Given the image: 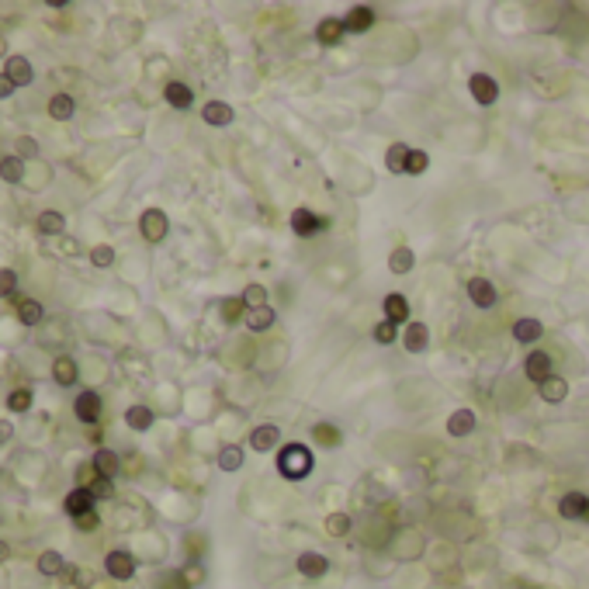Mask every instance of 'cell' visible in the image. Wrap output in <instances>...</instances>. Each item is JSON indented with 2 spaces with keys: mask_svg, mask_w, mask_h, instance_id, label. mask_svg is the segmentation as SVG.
Masks as SVG:
<instances>
[{
  "mask_svg": "<svg viewBox=\"0 0 589 589\" xmlns=\"http://www.w3.org/2000/svg\"><path fill=\"white\" fill-rule=\"evenodd\" d=\"M468 298H472V305H479V308H492V305H495V288H492V281H486V278H472V281H468Z\"/></svg>",
  "mask_w": 589,
  "mask_h": 589,
  "instance_id": "obj_10",
  "label": "cell"
},
{
  "mask_svg": "<svg viewBox=\"0 0 589 589\" xmlns=\"http://www.w3.org/2000/svg\"><path fill=\"white\" fill-rule=\"evenodd\" d=\"M91 465L98 468V475H104V479H111L118 468H121V458L114 454V451H107V447H100L98 454L91 458Z\"/></svg>",
  "mask_w": 589,
  "mask_h": 589,
  "instance_id": "obj_21",
  "label": "cell"
},
{
  "mask_svg": "<svg viewBox=\"0 0 589 589\" xmlns=\"http://www.w3.org/2000/svg\"><path fill=\"white\" fill-rule=\"evenodd\" d=\"M7 409L10 412H28L31 409V392L28 389H14V392L7 395Z\"/></svg>",
  "mask_w": 589,
  "mask_h": 589,
  "instance_id": "obj_37",
  "label": "cell"
},
{
  "mask_svg": "<svg viewBox=\"0 0 589 589\" xmlns=\"http://www.w3.org/2000/svg\"><path fill=\"white\" fill-rule=\"evenodd\" d=\"M14 288H17V274L14 271H0V298H7V294H14Z\"/></svg>",
  "mask_w": 589,
  "mask_h": 589,
  "instance_id": "obj_44",
  "label": "cell"
},
{
  "mask_svg": "<svg viewBox=\"0 0 589 589\" xmlns=\"http://www.w3.org/2000/svg\"><path fill=\"white\" fill-rule=\"evenodd\" d=\"M409 153H412V149H405L402 142H392V146H389V153H385V167H389L392 174H405Z\"/></svg>",
  "mask_w": 589,
  "mask_h": 589,
  "instance_id": "obj_25",
  "label": "cell"
},
{
  "mask_svg": "<svg viewBox=\"0 0 589 589\" xmlns=\"http://www.w3.org/2000/svg\"><path fill=\"white\" fill-rule=\"evenodd\" d=\"M312 437H315V444H322V447H340V444H343V433H340L333 423H315Z\"/></svg>",
  "mask_w": 589,
  "mask_h": 589,
  "instance_id": "obj_26",
  "label": "cell"
},
{
  "mask_svg": "<svg viewBox=\"0 0 589 589\" xmlns=\"http://www.w3.org/2000/svg\"><path fill=\"white\" fill-rule=\"evenodd\" d=\"M201 118H204L208 125H218V128H222V125L232 121V107H229L225 100H208V104L201 107Z\"/></svg>",
  "mask_w": 589,
  "mask_h": 589,
  "instance_id": "obj_17",
  "label": "cell"
},
{
  "mask_svg": "<svg viewBox=\"0 0 589 589\" xmlns=\"http://www.w3.org/2000/svg\"><path fill=\"white\" fill-rule=\"evenodd\" d=\"M343 35H347V24H343L340 17H322L319 28H315V38H319V45H326V49L340 45Z\"/></svg>",
  "mask_w": 589,
  "mask_h": 589,
  "instance_id": "obj_8",
  "label": "cell"
},
{
  "mask_svg": "<svg viewBox=\"0 0 589 589\" xmlns=\"http://www.w3.org/2000/svg\"><path fill=\"white\" fill-rule=\"evenodd\" d=\"M125 423H128L132 430H149V426H153V409H149V405H132V409L125 412Z\"/></svg>",
  "mask_w": 589,
  "mask_h": 589,
  "instance_id": "obj_30",
  "label": "cell"
},
{
  "mask_svg": "<svg viewBox=\"0 0 589 589\" xmlns=\"http://www.w3.org/2000/svg\"><path fill=\"white\" fill-rule=\"evenodd\" d=\"M160 589H191V586H188V579H184V576H177V572H174V576H170V579H167Z\"/></svg>",
  "mask_w": 589,
  "mask_h": 589,
  "instance_id": "obj_46",
  "label": "cell"
},
{
  "mask_svg": "<svg viewBox=\"0 0 589 589\" xmlns=\"http://www.w3.org/2000/svg\"><path fill=\"white\" fill-rule=\"evenodd\" d=\"M382 308H385V319H389V322H395V326L409 319V301H405L402 294H395V292H392V294H385Z\"/></svg>",
  "mask_w": 589,
  "mask_h": 589,
  "instance_id": "obj_19",
  "label": "cell"
},
{
  "mask_svg": "<svg viewBox=\"0 0 589 589\" xmlns=\"http://www.w3.org/2000/svg\"><path fill=\"white\" fill-rule=\"evenodd\" d=\"M218 468H222V472H239V468H243V447L225 444V447L218 451Z\"/></svg>",
  "mask_w": 589,
  "mask_h": 589,
  "instance_id": "obj_27",
  "label": "cell"
},
{
  "mask_svg": "<svg viewBox=\"0 0 589 589\" xmlns=\"http://www.w3.org/2000/svg\"><path fill=\"white\" fill-rule=\"evenodd\" d=\"M468 91H472V98L479 100L482 107H489V104L499 100V84L492 80L489 73H475V77L468 80Z\"/></svg>",
  "mask_w": 589,
  "mask_h": 589,
  "instance_id": "obj_3",
  "label": "cell"
},
{
  "mask_svg": "<svg viewBox=\"0 0 589 589\" xmlns=\"http://www.w3.org/2000/svg\"><path fill=\"white\" fill-rule=\"evenodd\" d=\"M73 98L70 94H56V98L49 100V114L56 118V121H66V118H73Z\"/></svg>",
  "mask_w": 589,
  "mask_h": 589,
  "instance_id": "obj_33",
  "label": "cell"
},
{
  "mask_svg": "<svg viewBox=\"0 0 589 589\" xmlns=\"http://www.w3.org/2000/svg\"><path fill=\"white\" fill-rule=\"evenodd\" d=\"M343 24H347V31L361 35V31H368V28L375 24V10H371V7H354V10L343 17Z\"/></svg>",
  "mask_w": 589,
  "mask_h": 589,
  "instance_id": "obj_20",
  "label": "cell"
},
{
  "mask_svg": "<svg viewBox=\"0 0 589 589\" xmlns=\"http://www.w3.org/2000/svg\"><path fill=\"white\" fill-rule=\"evenodd\" d=\"M586 502H589V495H583V492H569V495H562V502H558V513H562L565 520H583V513H586Z\"/></svg>",
  "mask_w": 589,
  "mask_h": 589,
  "instance_id": "obj_16",
  "label": "cell"
},
{
  "mask_svg": "<svg viewBox=\"0 0 589 589\" xmlns=\"http://www.w3.org/2000/svg\"><path fill=\"white\" fill-rule=\"evenodd\" d=\"M430 167V156L423 153V149H412L409 153V163H405V174H423Z\"/></svg>",
  "mask_w": 589,
  "mask_h": 589,
  "instance_id": "obj_40",
  "label": "cell"
},
{
  "mask_svg": "<svg viewBox=\"0 0 589 589\" xmlns=\"http://www.w3.org/2000/svg\"><path fill=\"white\" fill-rule=\"evenodd\" d=\"M17 153H24V156H35V153H38V142L24 135V139H17Z\"/></svg>",
  "mask_w": 589,
  "mask_h": 589,
  "instance_id": "obj_45",
  "label": "cell"
},
{
  "mask_svg": "<svg viewBox=\"0 0 589 589\" xmlns=\"http://www.w3.org/2000/svg\"><path fill=\"white\" fill-rule=\"evenodd\" d=\"M322 225H326V222H322L315 211H308V208H294V211H292V232H294V236H301V239L315 236Z\"/></svg>",
  "mask_w": 589,
  "mask_h": 589,
  "instance_id": "obj_6",
  "label": "cell"
},
{
  "mask_svg": "<svg viewBox=\"0 0 589 589\" xmlns=\"http://www.w3.org/2000/svg\"><path fill=\"white\" fill-rule=\"evenodd\" d=\"M3 52H7V42H3V38H0V56H3Z\"/></svg>",
  "mask_w": 589,
  "mask_h": 589,
  "instance_id": "obj_52",
  "label": "cell"
},
{
  "mask_svg": "<svg viewBox=\"0 0 589 589\" xmlns=\"http://www.w3.org/2000/svg\"><path fill=\"white\" fill-rule=\"evenodd\" d=\"M73 405H77V416H80L84 423H98L100 419V395L98 392H80Z\"/></svg>",
  "mask_w": 589,
  "mask_h": 589,
  "instance_id": "obj_14",
  "label": "cell"
},
{
  "mask_svg": "<svg viewBox=\"0 0 589 589\" xmlns=\"http://www.w3.org/2000/svg\"><path fill=\"white\" fill-rule=\"evenodd\" d=\"M0 177H3L7 184H17V181L24 177V163H21L17 156H3V163H0Z\"/></svg>",
  "mask_w": 589,
  "mask_h": 589,
  "instance_id": "obj_34",
  "label": "cell"
},
{
  "mask_svg": "<svg viewBox=\"0 0 589 589\" xmlns=\"http://www.w3.org/2000/svg\"><path fill=\"white\" fill-rule=\"evenodd\" d=\"M184 579H188V586H191V583H201V579H204V572H201V565H191Z\"/></svg>",
  "mask_w": 589,
  "mask_h": 589,
  "instance_id": "obj_48",
  "label": "cell"
},
{
  "mask_svg": "<svg viewBox=\"0 0 589 589\" xmlns=\"http://www.w3.org/2000/svg\"><path fill=\"white\" fill-rule=\"evenodd\" d=\"M66 513L77 520V516H84V513H94V495H91V489H73L70 495H66Z\"/></svg>",
  "mask_w": 589,
  "mask_h": 589,
  "instance_id": "obj_13",
  "label": "cell"
},
{
  "mask_svg": "<svg viewBox=\"0 0 589 589\" xmlns=\"http://www.w3.org/2000/svg\"><path fill=\"white\" fill-rule=\"evenodd\" d=\"M326 530H329L333 537H343V534L350 530V516H347V513H329V516H326Z\"/></svg>",
  "mask_w": 589,
  "mask_h": 589,
  "instance_id": "obj_39",
  "label": "cell"
},
{
  "mask_svg": "<svg viewBox=\"0 0 589 589\" xmlns=\"http://www.w3.org/2000/svg\"><path fill=\"white\" fill-rule=\"evenodd\" d=\"M91 264H94V267H111V264H114V250L104 246V243L94 246V250H91Z\"/></svg>",
  "mask_w": 589,
  "mask_h": 589,
  "instance_id": "obj_42",
  "label": "cell"
},
{
  "mask_svg": "<svg viewBox=\"0 0 589 589\" xmlns=\"http://www.w3.org/2000/svg\"><path fill=\"white\" fill-rule=\"evenodd\" d=\"M395 336H398V326L389 322V319L375 326V340H378V343H395Z\"/></svg>",
  "mask_w": 589,
  "mask_h": 589,
  "instance_id": "obj_43",
  "label": "cell"
},
{
  "mask_svg": "<svg viewBox=\"0 0 589 589\" xmlns=\"http://www.w3.org/2000/svg\"><path fill=\"white\" fill-rule=\"evenodd\" d=\"M447 433H451V437H468V433H475V412H472V409L451 412V416H447Z\"/></svg>",
  "mask_w": 589,
  "mask_h": 589,
  "instance_id": "obj_12",
  "label": "cell"
},
{
  "mask_svg": "<svg viewBox=\"0 0 589 589\" xmlns=\"http://www.w3.org/2000/svg\"><path fill=\"white\" fill-rule=\"evenodd\" d=\"M430 347V329H426V322H409V329H405V350L409 354H423Z\"/></svg>",
  "mask_w": 589,
  "mask_h": 589,
  "instance_id": "obj_15",
  "label": "cell"
},
{
  "mask_svg": "<svg viewBox=\"0 0 589 589\" xmlns=\"http://www.w3.org/2000/svg\"><path fill=\"white\" fill-rule=\"evenodd\" d=\"M139 229H142V239H149V243H160V239L167 236L170 222H167V215H163L160 208H149V211H142V218H139Z\"/></svg>",
  "mask_w": 589,
  "mask_h": 589,
  "instance_id": "obj_2",
  "label": "cell"
},
{
  "mask_svg": "<svg viewBox=\"0 0 589 589\" xmlns=\"http://www.w3.org/2000/svg\"><path fill=\"white\" fill-rule=\"evenodd\" d=\"M315 468V458L305 444H285L281 454H278V472L288 479V482H301L308 472Z\"/></svg>",
  "mask_w": 589,
  "mask_h": 589,
  "instance_id": "obj_1",
  "label": "cell"
},
{
  "mask_svg": "<svg viewBox=\"0 0 589 589\" xmlns=\"http://www.w3.org/2000/svg\"><path fill=\"white\" fill-rule=\"evenodd\" d=\"M10 433H14V426H10L7 419H0V444H7V440H10Z\"/></svg>",
  "mask_w": 589,
  "mask_h": 589,
  "instance_id": "obj_50",
  "label": "cell"
},
{
  "mask_svg": "<svg viewBox=\"0 0 589 589\" xmlns=\"http://www.w3.org/2000/svg\"><path fill=\"white\" fill-rule=\"evenodd\" d=\"M38 572H42V576H59V572H66L63 555H59V551H42V555H38Z\"/></svg>",
  "mask_w": 589,
  "mask_h": 589,
  "instance_id": "obj_32",
  "label": "cell"
},
{
  "mask_svg": "<svg viewBox=\"0 0 589 589\" xmlns=\"http://www.w3.org/2000/svg\"><path fill=\"white\" fill-rule=\"evenodd\" d=\"M583 520H586V523H589V502H586V513H583Z\"/></svg>",
  "mask_w": 589,
  "mask_h": 589,
  "instance_id": "obj_53",
  "label": "cell"
},
{
  "mask_svg": "<svg viewBox=\"0 0 589 589\" xmlns=\"http://www.w3.org/2000/svg\"><path fill=\"white\" fill-rule=\"evenodd\" d=\"M163 98H167V104H174V107H191L195 94H191V87H184V84L170 80V84L163 87Z\"/></svg>",
  "mask_w": 589,
  "mask_h": 589,
  "instance_id": "obj_23",
  "label": "cell"
},
{
  "mask_svg": "<svg viewBox=\"0 0 589 589\" xmlns=\"http://www.w3.org/2000/svg\"><path fill=\"white\" fill-rule=\"evenodd\" d=\"M412 264H416V253L409 246H395L392 253H389V267H392L395 274H409Z\"/></svg>",
  "mask_w": 589,
  "mask_h": 589,
  "instance_id": "obj_24",
  "label": "cell"
},
{
  "mask_svg": "<svg viewBox=\"0 0 589 589\" xmlns=\"http://www.w3.org/2000/svg\"><path fill=\"white\" fill-rule=\"evenodd\" d=\"M3 73L14 80V87H28V84H31V77H35V73H31V63H28L24 56H10V59H7V66H3Z\"/></svg>",
  "mask_w": 589,
  "mask_h": 589,
  "instance_id": "obj_11",
  "label": "cell"
},
{
  "mask_svg": "<svg viewBox=\"0 0 589 589\" xmlns=\"http://www.w3.org/2000/svg\"><path fill=\"white\" fill-rule=\"evenodd\" d=\"M523 371H527V378L530 382H548L551 378V354H544V350H530L527 354V361H523Z\"/></svg>",
  "mask_w": 589,
  "mask_h": 589,
  "instance_id": "obj_5",
  "label": "cell"
},
{
  "mask_svg": "<svg viewBox=\"0 0 589 589\" xmlns=\"http://www.w3.org/2000/svg\"><path fill=\"white\" fill-rule=\"evenodd\" d=\"M10 91H14V80H10L7 73H0V98H7Z\"/></svg>",
  "mask_w": 589,
  "mask_h": 589,
  "instance_id": "obj_49",
  "label": "cell"
},
{
  "mask_svg": "<svg viewBox=\"0 0 589 589\" xmlns=\"http://www.w3.org/2000/svg\"><path fill=\"white\" fill-rule=\"evenodd\" d=\"M541 333H544V326H541L537 319H520V322L513 326L516 343H537V340H541Z\"/></svg>",
  "mask_w": 589,
  "mask_h": 589,
  "instance_id": "obj_22",
  "label": "cell"
},
{
  "mask_svg": "<svg viewBox=\"0 0 589 589\" xmlns=\"http://www.w3.org/2000/svg\"><path fill=\"white\" fill-rule=\"evenodd\" d=\"M281 444V430L274 426V423H260V426H253V433H250V447L253 451H274Z\"/></svg>",
  "mask_w": 589,
  "mask_h": 589,
  "instance_id": "obj_7",
  "label": "cell"
},
{
  "mask_svg": "<svg viewBox=\"0 0 589 589\" xmlns=\"http://www.w3.org/2000/svg\"><path fill=\"white\" fill-rule=\"evenodd\" d=\"M52 378H56L59 385H73V382H77V364H73V357H59V361L52 364Z\"/></svg>",
  "mask_w": 589,
  "mask_h": 589,
  "instance_id": "obj_31",
  "label": "cell"
},
{
  "mask_svg": "<svg viewBox=\"0 0 589 589\" xmlns=\"http://www.w3.org/2000/svg\"><path fill=\"white\" fill-rule=\"evenodd\" d=\"M17 319H21L24 326H38V322H42V305H38L35 298H21V301H17Z\"/></svg>",
  "mask_w": 589,
  "mask_h": 589,
  "instance_id": "obj_29",
  "label": "cell"
},
{
  "mask_svg": "<svg viewBox=\"0 0 589 589\" xmlns=\"http://www.w3.org/2000/svg\"><path fill=\"white\" fill-rule=\"evenodd\" d=\"M239 298H243L246 312H250V308H260V305H267V288H264V285H246Z\"/></svg>",
  "mask_w": 589,
  "mask_h": 589,
  "instance_id": "obj_35",
  "label": "cell"
},
{
  "mask_svg": "<svg viewBox=\"0 0 589 589\" xmlns=\"http://www.w3.org/2000/svg\"><path fill=\"white\" fill-rule=\"evenodd\" d=\"M243 308H246L243 298H225V301H222V319H225V322H236V319L243 315Z\"/></svg>",
  "mask_w": 589,
  "mask_h": 589,
  "instance_id": "obj_41",
  "label": "cell"
},
{
  "mask_svg": "<svg viewBox=\"0 0 589 589\" xmlns=\"http://www.w3.org/2000/svg\"><path fill=\"white\" fill-rule=\"evenodd\" d=\"M565 395H569V382H565V378H555V375H551L548 382H541V398H544V402H562Z\"/></svg>",
  "mask_w": 589,
  "mask_h": 589,
  "instance_id": "obj_28",
  "label": "cell"
},
{
  "mask_svg": "<svg viewBox=\"0 0 589 589\" xmlns=\"http://www.w3.org/2000/svg\"><path fill=\"white\" fill-rule=\"evenodd\" d=\"M278 322V312L271 308V305H260V308H250L246 312V326L253 329V333H264V329H271Z\"/></svg>",
  "mask_w": 589,
  "mask_h": 589,
  "instance_id": "obj_18",
  "label": "cell"
},
{
  "mask_svg": "<svg viewBox=\"0 0 589 589\" xmlns=\"http://www.w3.org/2000/svg\"><path fill=\"white\" fill-rule=\"evenodd\" d=\"M7 555H10V548H7V544H3V541H0V562H3V558H7Z\"/></svg>",
  "mask_w": 589,
  "mask_h": 589,
  "instance_id": "obj_51",
  "label": "cell"
},
{
  "mask_svg": "<svg viewBox=\"0 0 589 589\" xmlns=\"http://www.w3.org/2000/svg\"><path fill=\"white\" fill-rule=\"evenodd\" d=\"M294 565H298V572H301L305 579H319V576H326V572H329V562H326L319 551H301Z\"/></svg>",
  "mask_w": 589,
  "mask_h": 589,
  "instance_id": "obj_9",
  "label": "cell"
},
{
  "mask_svg": "<svg viewBox=\"0 0 589 589\" xmlns=\"http://www.w3.org/2000/svg\"><path fill=\"white\" fill-rule=\"evenodd\" d=\"M84 489H91V495L94 499H111L114 495V486H111V479H104V475H94Z\"/></svg>",
  "mask_w": 589,
  "mask_h": 589,
  "instance_id": "obj_38",
  "label": "cell"
},
{
  "mask_svg": "<svg viewBox=\"0 0 589 589\" xmlns=\"http://www.w3.org/2000/svg\"><path fill=\"white\" fill-rule=\"evenodd\" d=\"M104 572L111 576V579H132L135 576V558L128 555V551H111L107 558H104Z\"/></svg>",
  "mask_w": 589,
  "mask_h": 589,
  "instance_id": "obj_4",
  "label": "cell"
},
{
  "mask_svg": "<svg viewBox=\"0 0 589 589\" xmlns=\"http://www.w3.org/2000/svg\"><path fill=\"white\" fill-rule=\"evenodd\" d=\"M63 225H66V218H63L59 211H42V215H38V229H42V232H49V236L63 232Z\"/></svg>",
  "mask_w": 589,
  "mask_h": 589,
  "instance_id": "obj_36",
  "label": "cell"
},
{
  "mask_svg": "<svg viewBox=\"0 0 589 589\" xmlns=\"http://www.w3.org/2000/svg\"><path fill=\"white\" fill-rule=\"evenodd\" d=\"M77 527H80V530H94V527H98V516H94V513H84V516H77Z\"/></svg>",
  "mask_w": 589,
  "mask_h": 589,
  "instance_id": "obj_47",
  "label": "cell"
}]
</instances>
